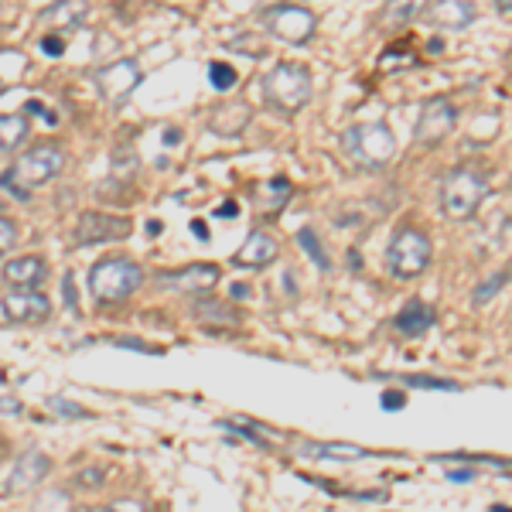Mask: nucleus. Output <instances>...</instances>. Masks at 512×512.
<instances>
[{"label":"nucleus","instance_id":"nucleus-1","mask_svg":"<svg viewBox=\"0 0 512 512\" xmlns=\"http://www.w3.org/2000/svg\"><path fill=\"white\" fill-rule=\"evenodd\" d=\"M62 168H65L62 147L38 144V147H31V151H24L21 158L14 161V168L7 171V175H0V185L14 188V195H18V198H28L31 188H41V185H48L52 178H59Z\"/></svg>","mask_w":512,"mask_h":512},{"label":"nucleus","instance_id":"nucleus-2","mask_svg":"<svg viewBox=\"0 0 512 512\" xmlns=\"http://www.w3.org/2000/svg\"><path fill=\"white\" fill-rule=\"evenodd\" d=\"M485 195H489V175L478 164L451 168L441 181V209L451 219H472Z\"/></svg>","mask_w":512,"mask_h":512},{"label":"nucleus","instance_id":"nucleus-3","mask_svg":"<svg viewBox=\"0 0 512 512\" xmlns=\"http://www.w3.org/2000/svg\"><path fill=\"white\" fill-rule=\"evenodd\" d=\"M144 284V270L127 256H106L89 270V291L99 304H120L127 301L137 287Z\"/></svg>","mask_w":512,"mask_h":512},{"label":"nucleus","instance_id":"nucleus-4","mask_svg":"<svg viewBox=\"0 0 512 512\" xmlns=\"http://www.w3.org/2000/svg\"><path fill=\"white\" fill-rule=\"evenodd\" d=\"M263 99L267 106H274L277 113H294L301 110L311 99V76L304 65L294 62H280L267 72L263 79Z\"/></svg>","mask_w":512,"mask_h":512},{"label":"nucleus","instance_id":"nucleus-5","mask_svg":"<svg viewBox=\"0 0 512 512\" xmlns=\"http://www.w3.org/2000/svg\"><path fill=\"white\" fill-rule=\"evenodd\" d=\"M342 151L359 164V168H383L393 158L396 140L383 123H355L342 134Z\"/></svg>","mask_w":512,"mask_h":512},{"label":"nucleus","instance_id":"nucleus-6","mask_svg":"<svg viewBox=\"0 0 512 512\" xmlns=\"http://www.w3.org/2000/svg\"><path fill=\"white\" fill-rule=\"evenodd\" d=\"M386 267L396 280H414L431 267V239L420 229H400L386 250Z\"/></svg>","mask_w":512,"mask_h":512},{"label":"nucleus","instance_id":"nucleus-7","mask_svg":"<svg viewBox=\"0 0 512 512\" xmlns=\"http://www.w3.org/2000/svg\"><path fill=\"white\" fill-rule=\"evenodd\" d=\"M263 24H267V35H274L287 45H304V41L315 38V14L308 7H297V4H280V7H270L263 14Z\"/></svg>","mask_w":512,"mask_h":512},{"label":"nucleus","instance_id":"nucleus-8","mask_svg":"<svg viewBox=\"0 0 512 512\" xmlns=\"http://www.w3.org/2000/svg\"><path fill=\"white\" fill-rule=\"evenodd\" d=\"M454 123H458V110H454V103H451V99H444V96H434L431 103H424V110H420L417 144L420 147L441 144V140L454 130Z\"/></svg>","mask_w":512,"mask_h":512},{"label":"nucleus","instance_id":"nucleus-9","mask_svg":"<svg viewBox=\"0 0 512 512\" xmlns=\"http://www.w3.org/2000/svg\"><path fill=\"white\" fill-rule=\"evenodd\" d=\"M140 82V69L134 59H120V62H110L96 72V93L106 99L110 106H120L123 99L137 89Z\"/></svg>","mask_w":512,"mask_h":512},{"label":"nucleus","instance_id":"nucleus-10","mask_svg":"<svg viewBox=\"0 0 512 512\" xmlns=\"http://www.w3.org/2000/svg\"><path fill=\"white\" fill-rule=\"evenodd\" d=\"M130 236V219L106 216V212H82L76 222V243L93 246V243H113V239Z\"/></svg>","mask_w":512,"mask_h":512},{"label":"nucleus","instance_id":"nucleus-11","mask_svg":"<svg viewBox=\"0 0 512 512\" xmlns=\"http://www.w3.org/2000/svg\"><path fill=\"white\" fill-rule=\"evenodd\" d=\"M48 311H52V304H48V297L38 291H11L4 297V315L11 321H21V325L45 321Z\"/></svg>","mask_w":512,"mask_h":512},{"label":"nucleus","instance_id":"nucleus-12","mask_svg":"<svg viewBox=\"0 0 512 512\" xmlns=\"http://www.w3.org/2000/svg\"><path fill=\"white\" fill-rule=\"evenodd\" d=\"M158 280L164 287H175V291L202 294L219 284V267H212V263H192V267L175 270V274H161Z\"/></svg>","mask_w":512,"mask_h":512},{"label":"nucleus","instance_id":"nucleus-13","mask_svg":"<svg viewBox=\"0 0 512 512\" xmlns=\"http://www.w3.org/2000/svg\"><path fill=\"white\" fill-rule=\"evenodd\" d=\"M420 18L434 28H465L475 21V4H461V0H441V4L420 7Z\"/></svg>","mask_w":512,"mask_h":512},{"label":"nucleus","instance_id":"nucleus-14","mask_svg":"<svg viewBox=\"0 0 512 512\" xmlns=\"http://www.w3.org/2000/svg\"><path fill=\"white\" fill-rule=\"evenodd\" d=\"M45 277H48V267L41 256H18V260H11L4 267V280L14 291H35Z\"/></svg>","mask_w":512,"mask_h":512},{"label":"nucleus","instance_id":"nucleus-15","mask_svg":"<svg viewBox=\"0 0 512 512\" xmlns=\"http://www.w3.org/2000/svg\"><path fill=\"white\" fill-rule=\"evenodd\" d=\"M45 475H48V458H45V454H38V451L24 454V458L18 461V468H14V475L7 478V492L14 495V492L31 489V485H38Z\"/></svg>","mask_w":512,"mask_h":512},{"label":"nucleus","instance_id":"nucleus-16","mask_svg":"<svg viewBox=\"0 0 512 512\" xmlns=\"http://www.w3.org/2000/svg\"><path fill=\"white\" fill-rule=\"evenodd\" d=\"M431 325H434V308L424 301H407L400 315H396V332L407 335V338L431 332Z\"/></svg>","mask_w":512,"mask_h":512},{"label":"nucleus","instance_id":"nucleus-17","mask_svg":"<svg viewBox=\"0 0 512 512\" xmlns=\"http://www.w3.org/2000/svg\"><path fill=\"white\" fill-rule=\"evenodd\" d=\"M277 260V239L267 233H253L236 253V267H267Z\"/></svg>","mask_w":512,"mask_h":512},{"label":"nucleus","instance_id":"nucleus-18","mask_svg":"<svg viewBox=\"0 0 512 512\" xmlns=\"http://www.w3.org/2000/svg\"><path fill=\"white\" fill-rule=\"evenodd\" d=\"M246 123H250V106L246 103H222L209 117V127L222 137H236Z\"/></svg>","mask_w":512,"mask_h":512},{"label":"nucleus","instance_id":"nucleus-19","mask_svg":"<svg viewBox=\"0 0 512 512\" xmlns=\"http://www.w3.org/2000/svg\"><path fill=\"white\" fill-rule=\"evenodd\" d=\"M28 140V117L24 113H4L0 117V154H11Z\"/></svg>","mask_w":512,"mask_h":512},{"label":"nucleus","instance_id":"nucleus-20","mask_svg":"<svg viewBox=\"0 0 512 512\" xmlns=\"http://www.w3.org/2000/svg\"><path fill=\"white\" fill-rule=\"evenodd\" d=\"M28 72V55L14 52V48H0V96Z\"/></svg>","mask_w":512,"mask_h":512},{"label":"nucleus","instance_id":"nucleus-21","mask_svg":"<svg viewBox=\"0 0 512 512\" xmlns=\"http://www.w3.org/2000/svg\"><path fill=\"white\" fill-rule=\"evenodd\" d=\"M308 458H342V461H349V458H366V448H359V444H304L301 448Z\"/></svg>","mask_w":512,"mask_h":512},{"label":"nucleus","instance_id":"nucleus-22","mask_svg":"<svg viewBox=\"0 0 512 512\" xmlns=\"http://www.w3.org/2000/svg\"><path fill=\"white\" fill-rule=\"evenodd\" d=\"M195 315H198V321H202V325H212V328H216V325H236V311H229L226 308V304H222V301H198L195 304Z\"/></svg>","mask_w":512,"mask_h":512},{"label":"nucleus","instance_id":"nucleus-23","mask_svg":"<svg viewBox=\"0 0 512 512\" xmlns=\"http://www.w3.org/2000/svg\"><path fill=\"white\" fill-rule=\"evenodd\" d=\"M297 239H301V246L304 250H308V256L311 260L318 263L321 270H328L332 267V260H328V253H325V246L318 243V236H315V229H301V233H297Z\"/></svg>","mask_w":512,"mask_h":512},{"label":"nucleus","instance_id":"nucleus-24","mask_svg":"<svg viewBox=\"0 0 512 512\" xmlns=\"http://www.w3.org/2000/svg\"><path fill=\"white\" fill-rule=\"evenodd\" d=\"M209 82H212V89L226 93V89L236 86V69H233V65H226V62H212L209 65Z\"/></svg>","mask_w":512,"mask_h":512},{"label":"nucleus","instance_id":"nucleus-25","mask_svg":"<svg viewBox=\"0 0 512 512\" xmlns=\"http://www.w3.org/2000/svg\"><path fill=\"white\" fill-rule=\"evenodd\" d=\"M82 14H86V7L82 4H55L52 11L45 14L48 21H65V24H76Z\"/></svg>","mask_w":512,"mask_h":512},{"label":"nucleus","instance_id":"nucleus-26","mask_svg":"<svg viewBox=\"0 0 512 512\" xmlns=\"http://www.w3.org/2000/svg\"><path fill=\"white\" fill-rule=\"evenodd\" d=\"M407 383L420 386V390H448V393L458 390V383H451V379H431V376H410Z\"/></svg>","mask_w":512,"mask_h":512},{"label":"nucleus","instance_id":"nucleus-27","mask_svg":"<svg viewBox=\"0 0 512 512\" xmlns=\"http://www.w3.org/2000/svg\"><path fill=\"white\" fill-rule=\"evenodd\" d=\"M287 195H291V185H287V178H274V181H270V209H280V205L287 202Z\"/></svg>","mask_w":512,"mask_h":512},{"label":"nucleus","instance_id":"nucleus-28","mask_svg":"<svg viewBox=\"0 0 512 512\" xmlns=\"http://www.w3.org/2000/svg\"><path fill=\"white\" fill-rule=\"evenodd\" d=\"M48 410H59V417H89L86 410L69 400H62V396H52V400H48Z\"/></svg>","mask_w":512,"mask_h":512},{"label":"nucleus","instance_id":"nucleus-29","mask_svg":"<svg viewBox=\"0 0 512 512\" xmlns=\"http://www.w3.org/2000/svg\"><path fill=\"white\" fill-rule=\"evenodd\" d=\"M506 277H509V274H495V277L489 280V284H482V287H478V291H475V304H485V301H492V297H495V291H499V287L506 284Z\"/></svg>","mask_w":512,"mask_h":512},{"label":"nucleus","instance_id":"nucleus-30","mask_svg":"<svg viewBox=\"0 0 512 512\" xmlns=\"http://www.w3.org/2000/svg\"><path fill=\"white\" fill-rule=\"evenodd\" d=\"M14 239H18V226H14L11 219L0 216V256H4L7 250L14 246Z\"/></svg>","mask_w":512,"mask_h":512},{"label":"nucleus","instance_id":"nucleus-31","mask_svg":"<svg viewBox=\"0 0 512 512\" xmlns=\"http://www.w3.org/2000/svg\"><path fill=\"white\" fill-rule=\"evenodd\" d=\"M103 512H147V509H144V502H137V499H120V502H113V506H106Z\"/></svg>","mask_w":512,"mask_h":512},{"label":"nucleus","instance_id":"nucleus-32","mask_svg":"<svg viewBox=\"0 0 512 512\" xmlns=\"http://www.w3.org/2000/svg\"><path fill=\"white\" fill-rule=\"evenodd\" d=\"M41 52H45V55H62L65 41L59 35H45V38H41Z\"/></svg>","mask_w":512,"mask_h":512},{"label":"nucleus","instance_id":"nucleus-33","mask_svg":"<svg viewBox=\"0 0 512 512\" xmlns=\"http://www.w3.org/2000/svg\"><path fill=\"white\" fill-rule=\"evenodd\" d=\"M0 414L4 417H18V414H24V407L18 400H11V396H0Z\"/></svg>","mask_w":512,"mask_h":512},{"label":"nucleus","instance_id":"nucleus-34","mask_svg":"<svg viewBox=\"0 0 512 512\" xmlns=\"http://www.w3.org/2000/svg\"><path fill=\"white\" fill-rule=\"evenodd\" d=\"M414 14H420V7L417 4H407V7H390V18L396 21H410Z\"/></svg>","mask_w":512,"mask_h":512},{"label":"nucleus","instance_id":"nucleus-35","mask_svg":"<svg viewBox=\"0 0 512 512\" xmlns=\"http://www.w3.org/2000/svg\"><path fill=\"white\" fill-rule=\"evenodd\" d=\"M403 403H407V400H403V393H383V407L386 410H396V407H403Z\"/></svg>","mask_w":512,"mask_h":512},{"label":"nucleus","instance_id":"nucleus-36","mask_svg":"<svg viewBox=\"0 0 512 512\" xmlns=\"http://www.w3.org/2000/svg\"><path fill=\"white\" fill-rule=\"evenodd\" d=\"M103 478H106V472H103V468H96V472H82L79 482L82 485H96V482H103Z\"/></svg>","mask_w":512,"mask_h":512},{"label":"nucleus","instance_id":"nucleus-37","mask_svg":"<svg viewBox=\"0 0 512 512\" xmlns=\"http://www.w3.org/2000/svg\"><path fill=\"white\" fill-rule=\"evenodd\" d=\"M62 291H65V301H69V308L76 311V304H79V301H76V291H72V277H65V280H62Z\"/></svg>","mask_w":512,"mask_h":512},{"label":"nucleus","instance_id":"nucleus-38","mask_svg":"<svg viewBox=\"0 0 512 512\" xmlns=\"http://www.w3.org/2000/svg\"><path fill=\"white\" fill-rule=\"evenodd\" d=\"M28 113H38V117H45L48 123H55V117H52V113L45 110V106L38 103V99H31V103H28Z\"/></svg>","mask_w":512,"mask_h":512},{"label":"nucleus","instance_id":"nucleus-39","mask_svg":"<svg viewBox=\"0 0 512 512\" xmlns=\"http://www.w3.org/2000/svg\"><path fill=\"white\" fill-rule=\"evenodd\" d=\"M495 7H499L502 14H512V4H509V0H499V4H495Z\"/></svg>","mask_w":512,"mask_h":512}]
</instances>
